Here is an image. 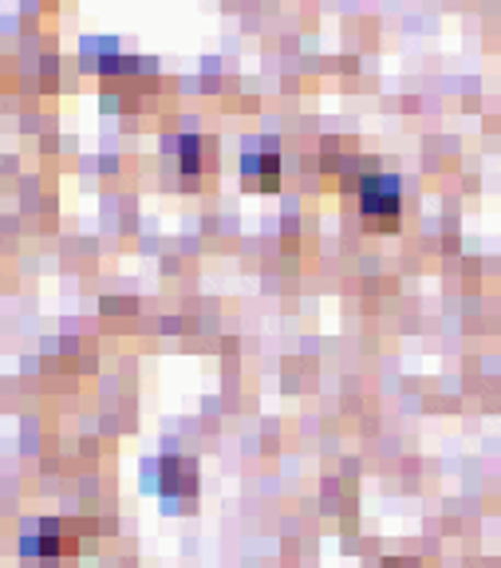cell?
<instances>
[{
	"label": "cell",
	"instance_id": "1",
	"mask_svg": "<svg viewBox=\"0 0 501 568\" xmlns=\"http://www.w3.org/2000/svg\"><path fill=\"white\" fill-rule=\"evenodd\" d=\"M360 209H364L367 221L395 226V221H399V209H403L399 178L395 174H367L364 182H360Z\"/></svg>",
	"mask_w": 501,
	"mask_h": 568
},
{
	"label": "cell",
	"instance_id": "2",
	"mask_svg": "<svg viewBox=\"0 0 501 568\" xmlns=\"http://www.w3.org/2000/svg\"><path fill=\"white\" fill-rule=\"evenodd\" d=\"M155 490L167 501L190 498L197 490V462L186 454H162L155 462Z\"/></svg>",
	"mask_w": 501,
	"mask_h": 568
},
{
	"label": "cell",
	"instance_id": "3",
	"mask_svg": "<svg viewBox=\"0 0 501 568\" xmlns=\"http://www.w3.org/2000/svg\"><path fill=\"white\" fill-rule=\"evenodd\" d=\"M281 158L276 155H246V174H276Z\"/></svg>",
	"mask_w": 501,
	"mask_h": 568
},
{
	"label": "cell",
	"instance_id": "4",
	"mask_svg": "<svg viewBox=\"0 0 501 568\" xmlns=\"http://www.w3.org/2000/svg\"><path fill=\"white\" fill-rule=\"evenodd\" d=\"M182 167H190V170L197 167V138L194 135L182 138Z\"/></svg>",
	"mask_w": 501,
	"mask_h": 568
}]
</instances>
